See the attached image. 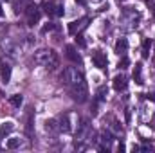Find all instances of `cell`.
Wrapping results in <instances>:
<instances>
[{
	"mask_svg": "<svg viewBox=\"0 0 155 153\" xmlns=\"http://www.w3.org/2000/svg\"><path fill=\"white\" fill-rule=\"evenodd\" d=\"M63 79H65L72 97L76 99L78 103H85L87 97H88V88H87V81H85L83 74L78 69H74V67H69L63 72Z\"/></svg>",
	"mask_w": 155,
	"mask_h": 153,
	"instance_id": "6da1fadb",
	"label": "cell"
},
{
	"mask_svg": "<svg viewBox=\"0 0 155 153\" xmlns=\"http://www.w3.org/2000/svg\"><path fill=\"white\" fill-rule=\"evenodd\" d=\"M35 61L41 65V67H45V69H56L58 67V54H56V50H52V49H40L38 52L35 54Z\"/></svg>",
	"mask_w": 155,
	"mask_h": 153,
	"instance_id": "7a4b0ae2",
	"label": "cell"
},
{
	"mask_svg": "<svg viewBox=\"0 0 155 153\" xmlns=\"http://www.w3.org/2000/svg\"><path fill=\"white\" fill-rule=\"evenodd\" d=\"M139 20H141V13L139 11H135L134 7H124L123 9V24H124L123 27L124 29H128V31L135 29Z\"/></svg>",
	"mask_w": 155,
	"mask_h": 153,
	"instance_id": "3957f363",
	"label": "cell"
},
{
	"mask_svg": "<svg viewBox=\"0 0 155 153\" xmlns=\"http://www.w3.org/2000/svg\"><path fill=\"white\" fill-rule=\"evenodd\" d=\"M41 7H43V11H45V15H49V16H52V18H60V16H63V5H60V4H56V2H41Z\"/></svg>",
	"mask_w": 155,
	"mask_h": 153,
	"instance_id": "277c9868",
	"label": "cell"
},
{
	"mask_svg": "<svg viewBox=\"0 0 155 153\" xmlns=\"http://www.w3.org/2000/svg\"><path fill=\"white\" fill-rule=\"evenodd\" d=\"M25 16H27V24H29V25L38 24V20H40L38 5H36V4H33V2H29V4H27V7H25Z\"/></svg>",
	"mask_w": 155,
	"mask_h": 153,
	"instance_id": "5b68a950",
	"label": "cell"
},
{
	"mask_svg": "<svg viewBox=\"0 0 155 153\" xmlns=\"http://www.w3.org/2000/svg\"><path fill=\"white\" fill-rule=\"evenodd\" d=\"M88 22H90V18H88V16L71 22V24H69V33H71V34H74V36H76V34H79L83 29H87V27H88Z\"/></svg>",
	"mask_w": 155,
	"mask_h": 153,
	"instance_id": "8992f818",
	"label": "cell"
},
{
	"mask_svg": "<svg viewBox=\"0 0 155 153\" xmlns=\"http://www.w3.org/2000/svg\"><path fill=\"white\" fill-rule=\"evenodd\" d=\"M92 61H94V65H96L97 69H105V67H107V63H108L107 56H105L101 50H96V52H92Z\"/></svg>",
	"mask_w": 155,
	"mask_h": 153,
	"instance_id": "52a82bcc",
	"label": "cell"
},
{
	"mask_svg": "<svg viewBox=\"0 0 155 153\" xmlns=\"http://www.w3.org/2000/svg\"><path fill=\"white\" fill-rule=\"evenodd\" d=\"M114 88H116L117 92H123V90H126V86H128V79H126V76L124 74H117L116 77H114Z\"/></svg>",
	"mask_w": 155,
	"mask_h": 153,
	"instance_id": "ba28073f",
	"label": "cell"
},
{
	"mask_svg": "<svg viewBox=\"0 0 155 153\" xmlns=\"http://www.w3.org/2000/svg\"><path fill=\"white\" fill-rule=\"evenodd\" d=\"M65 56H67L72 63H81V56L76 52V49H74L72 45H67V47H65Z\"/></svg>",
	"mask_w": 155,
	"mask_h": 153,
	"instance_id": "9c48e42d",
	"label": "cell"
},
{
	"mask_svg": "<svg viewBox=\"0 0 155 153\" xmlns=\"http://www.w3.org/2000/svg\"><path fill=\"white\" fill-rule=\"evenodd\" d=\"M116 52L119 54V56H126V50H128V40L126 38H119L116 41Z\"/></svg>",
	"mask_w": 155,
	"mask_h": 153,
	"instance_id": "30bf717a",
	"label": "cell"
},
{
	"mask_svg": "<svg viewBox=\"0 0 155 153\" xmlns=\"http://www.w3.org/2000/svg\"><path fill=\"white\" fill-rule=\"evenodd\" d=\"M2 69H0V74H2V79H4V83H7L9 79H11V65L5 61V60H2V65H0Z\"/></svg>",
	"mask_w": 155,
	"mask_h": 153,
	"instance_id": "8fae6325",
	"label": "cell"
},
{
	"mask_svg": "<svg viewBox=\"0 0 155 153\" xmlns=\"http://www.w3.org/2000/svg\"><path fill=\"white\" fill-rule=\"evenodd\" d=\"M134 79L137 85H143V65L141 63H135V69H134Z\"/></svg>",
	"mask_w": 155,
	"mask_h": 153,
	"instance_id": "7c38bea8",
	"label": "cell"
},
{
	"mask_svg": "<svg viewBox=\"0 0 155 153\" xmlns=\"http://www.w3.org/2000/svg\"><path fill=\"white\" fill-rule=\"evenodd\" d=\"M58 126H60V132H71V122H69V115H63L60 121H58Z\"/></svg>",
	"mask_w": 155,
	"mask_h": 153,
	"instance_id": "4fadbf2b",
	"label": "cell"
},
{
	"mask_svg": "<svg viewBox=\"0 0 155 153\" xmlns=\"http://www.w3.org/2000/svg\"><path fill=\"white\" fill-rule=\"evenodd\" d=\"M45 130H47V132H51V133H54V132H60L58 121H56V119H49V121L45 122Z\"/></svg>",
	"mask_w": 155,
	"mask_h": 153,
	"instance_id": "5bb4252c",
	"label": "cell"
},
{
	"mask_svg": "<svg viewBox=\"0 0 155 153\" xmlns=\"http://www.w3.org/2000/svg\"><path fill=\"white\" fill-rule=\"evenodd\" d=\"M13 128H15L13 122H2V126H0V137H5L7 133H11Z\"/></svg>",
	"mask_w": 155,
	"mask_h": 153,
	"instance_id": "9a60e30c",
	"label": "cell"
},
{
	"mask_svg": "<svg viewBox=\"0 0 155 153\" xmlns=\"http://www.w3.org/2000/svg\"><path fill=\"white\" fill-rule=\"evenodd\" d=\"M9 103H11L15 108H20V106H22V103H24V97H22L20 94H15V96H11V97H9Z\"/></svg>",
	"mask_w": 155,
	"mask_h": 153,
	"instance_id": "2e32d148",
	"label": "cell"
},
{
	"mask_svg": "<svg viewBox=\"0 0 155 153\" xmlns=\"http://www.w3.org/2000/svg\"><path fill=\"white\" fill-rule=\"evenodd\" d=\"M150 49H152V40L144 38V41H143V58L150 56Z\"/></svg>",
	"mask_w": 155,
	"mask_h": 153,
	"instance_id": "e0dca14e",
	"label": "cell"
},
{
	"mask_svg": "<svg viewBox=\"0 0 155 153\" xmlns=\"http://www.w3.org/2000/svg\"><path fill=\"white\" fill-rule=\"evenodd\" d=\"M5 148H9V150H15V148H20V139H16V137H13V139H9V141L5 142Z\"/></svg>",
	"mask_w": 155,
	"mask_h": 153,
	"instance_id": "ac0fdd59",
	"label": "cell"
},
{
	"mask_svg": "<svg viewBox=\"0 0 155 153\" xmlns=\"http://www.w3.org/2000/svg\"><path fill=\"white\" fill-rule=\"evenodd\" d=\"M107 92H108V90H107V86H99V88H97V101H99V103H101V101H105Z\"/></svg>",
	"mask_w": 155,
	"mask_h": 153,
	"instance_id": "d6986e66",
	"label": "cell"
},
{
	"mask_svg": "<svg viewBox=\"0 0 155 153\" xmlns=\"http://www.w3.org/2000/svg\"><path fill=\"white\" fill-rule=\"evenodd\" d=\"M128 65H130V60H128V58H126V56H123V60H121V61H119V69H121V70H123V69H126V67H128Z\"/></svg>",
	"mask_w": 155,
	"mask_h": 153,
	"instance_id": "ffe728a7",
	"label": "cell"
},
{
	"mask_svg": "<svg viewBox=\"0 0 155 153\" xmlns=\"http://www.w3.org/2000/svg\"><path fill=\"white\" fill-rule=\"evenodd\" d=\"M54 29H56V25L49 22L47 25H43V29H41V33H49V31H54Z\"/></svg>",
	"mask_w": 155,
	"mask_h": 153,
	"instance_id": "44dd1931",
	"label": "cell"
},
{
	"mask_svg": "<svg viewBox=\"0 0 155 153\" xmlns=\"http://www.w3.org/2000/svg\"><path fill=\"white\" fill-rule=\"evenodd\" d=\"M76 43L79 45V47H85L87 43H85V40H83V36L81 34H76Z\"/></svg>",
	"mask_w": 155,
	"mask_h": 153,
	"instance_id": "7402d4cb",
	"label": "cell"
},
{
	"mask_svg": "<svg viewBox=\"0 0 155 153\" xmlns=\"http://www.w3.org/2000/svg\"><path fill=\"white\" fill-rule=\"evenodd\" d=\"M0 16H4V9H2V4H0Z\"/></svg>",
	"mask_w": 155,
	"mask_h": 153,
	"instance_id": "603a6c76",
	"label": "cell"
},
{
	"mask_svg": "<svg viewBox=\"0 0 155 153\" xmlns=\"http://www.w3.org/2000/svg\"><path fill=\"white\" fill-rule=\"evenodd\" d=\"M76 4H85V0H76Z\"/></svg>",
	"mask_w": 155,
	"mask_h": 153,
	"instance_id": "cb8c5ba5",
	"label": "cell"
},
{
	"mask_svg": "<svg viewBox=\"0 0 155 153\" xmlns=\"http://www.w3.org/2000/svg\"><path fill=\"white\" fill-rule=\"evenodd\" d=\"M92 2H99V0H92Z\"/></svg>",
	"mask_w": 155,
	"mask_h": 153,
	"instance_id": "d4e9b609",
	"label": "cell"
},
{
	"mask_svg": "<svg viewBox=\"0 0 155 153\" xmlns=\"http://www.w3.org/2000/svg\"><path fill=\"white\" fill-rule=\"evenodd\" d=\"M5 2H7V0H5Z\"/></svg>",
	"mask_w": 155,
	"mask_h": 153,
	"instance_id": "484cf974",
	"label": "cell"
}]
</instances>
